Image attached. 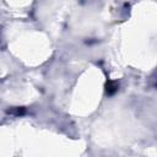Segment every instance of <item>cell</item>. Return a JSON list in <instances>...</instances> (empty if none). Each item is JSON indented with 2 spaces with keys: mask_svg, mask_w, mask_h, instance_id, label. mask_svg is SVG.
<instances>
[{
  "mask_svg": "<svg viewBox=\"0 0 157 157\" xmlns=\"http://www.w3.org/2000/svg\"><path fill=\"white\" fill-rule=\"evenodd\" d=\"M118 91V83L113 80H107L105 82V92L108 93V96H113L115 92Z\"/></svg>",
  "mask_w": 157,
  "mask_h": 157,
  "instance_id": "1",
  "label": "cell"
}]
</instances>
